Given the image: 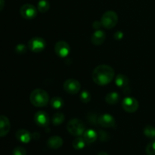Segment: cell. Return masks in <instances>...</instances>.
<instances>
[{
  "instance_id": "cell-5",
  "label": "cell",
  "mask_w": 155,
  "mask_h": 155,
  "mask_svg": "<svg viewBox=\"0 0 155 155\" xmlns=\"http://www.w3.org/2000/svg\"><path fill=\"white\" fill-rule=\"evenodd\" d=\"M45 41L40 37H34L30 39L28 42V46L33 52L39 53L43 51L45 48Z\"/></svg>"
},
{
  "instance_id": "cell-18",
  "label": "cell",
  "mask_w": 155,
  "mask_h": 155,
  "mask_svg": "<svg viewBox=\"0 0 155 155\" xmlns=\"http://www.w3.org/2000/svg\"><path fill=\"white\" fill-rule=\"evenodd\" d=\"M115 83L119 87H127L129 83V80L124 74H119L115 78Z\"/></svg>"
},
{
  "instance_id": "cell-4",
  "label": "cell",
  "mask_w": 155,
  "mask_h": 155,
  "mask_svg": "<svg viewBox=\"0 0 155 155\" xmlns=\"http://www.w3.org/2000/svg\"><path fill=\"white\" fill-rule=\"evenodd\" d=\"M118 22V16L116 12L113 11H107L104 12L101 19V23L106 29H112L117 25Z\"/></svg>"
},
{
  "instance_id": "cell-29",
  "label": "cell",
  "mask_w": 155,
  "mask_h": 155,
  "mask_svg": "<svg viewBox=\"0 0 155 155\" xmlns=\"http://www.w3.org/2000/svg\"><path fill=\"white\" fill-rule=\"evenodd\" d=\"M102 25L101 22H98V21H95L93 24V27L95 29H98L100 27V26Z\"/></svg>"
},
{
  "instance_id": "cell-21",
  "label": "cell",
  "mask_w": 155,
  "mask_h": 155,
  "mask_svg": "<svg viewBox=\"0 0 155 155\" xmlns=\"http://www.w3.org/2000/svg\"><path fill=\"white\" fill-rule=\"evenodd\" d=\"M50 103H51V107H52L53 108L55 109L62 108L64 104L63 99H62L61 98H60V97H54V98L51 100Z\"/></svg>"
},
{
  "instance_id": "cell-25",
  "label": "cell",
  "mask_w": 155,
  "mask_h": 155,
  "mask_svg": "<svg viewBox=\"0 0 155 155\" xmlns=\"http://www.w3.org/2000/svg\"><path fill=\"white\" fill-rule=\"evenodd\" d=\"M80 100L83 103H88L91 100V95L88 91L84 90L80 94Z\"/></svg>"
},
{
  "instance_id": "cell-11",
  "label": "cell",
  "mask_w": 155,
  "mask_h": 155,
  "mask_svg": "<svg viewBox=\"0 0 155 155\" xmlns=\"http://www.w3.org/2000/svg\"><path fill=\"white\" fill-rule=\"evenodd\" d=\"M34 120L39 127H45L49 124V117L48 114L44 111H38L37 113H36V114L34 115Z\"/></svg>"
},
{
  "instance_id": "cell-28",
  "label": "cell",
  "mask_w": 155,
  "mask_h": 155,
  "mask_svg": "<svg viewBox=\"0 0 155 155\" xmlns=\"http://www.w3.org/2000/svg\"><path fill=\"white\" fill-rule=\"evenodd\" d=\"M123 36H124V34H123L122 32L120 31H117L114 34V38L117 39V40H120V39H121L123 38Z\"/></svg>"
},
{
  "instance_id": "cell-1",
  "label": "cell",
  "mask_w": 155,
  "mask_h": 155,
  "mask_svg": "<svg viewBox=\"0 0 155 155\" xmlns=\"http://www.w3.org/2000/svg\"><path fill=\"white\" fill-rule=\"evenodd\" d=\"M92 77L95 83L99 86L109 84L114 78V71L110 66L101 64L94 69Z\"/></svg>"
},
{
  "instance_id": "cell-10",
  "label": "cell",
  "mask_w": 155,
  "mask_h": 155,
  "mask_svg": "<svg viewBox=\"0 0 155 155\" xmlns=\"http://www.w3.org/2000/svg\"><path fill=\"white\" fill-rule=\"evenodd\" d=\"M98 123L100 126L103 127L110 128L115 126V119L109 114H104L101 115L98 119Z\"/></svg>"
},
{
  "instance_id": "cell-8",
  "label": "cell",
  "mask_w": 155,
  "mask_h": 155,
  "mask_svg": "<svg viewBox=\"0 0 155 155\" xmlns=\"http://www.w3.org/2000/svg\"><path fill=\"white\" fill-rule=\"evenodd\" d=\"M80 88H81V86H80V82L74 79H68L64 83V90L71 95H75L78 93L79 91L80 90Z\"/></svg>"
},
{
  "instance_id": "cell-19",
  "label": "cell",
  "mask_w": 155,
  "mask_h": 155,
  "mask_svg": "<svg viewBox=\"0 0 155 155\" xmlns=\"http://www.w3.org/2000/svg\"><path fill=\"white\" fill-rule=\"evenodd\" d=\"M86 144L87 143H86V142L85 141V139H83V137H77L73 141L72 145L73 147H74V149L81 150L85 148Z\"/></svg>"
},
{
  "instance_id": "cell-9",
  "label": "cell",
  "mask_w": 155,
  "mask_h": 155,
  "mask_svg": "<svg viewBox=\"0 0 155 155\" xmlns=\"http://www.w3.org/2000/svg\"><path fill=\"white\" fill-rule=\"evenodd\" d=\"M55 53L61 58H65L69 54L71 48L68 43L64 41H58L54 46Z\"/></svg>"
},
{
  "instance_id": "cell-31",
  "label": "cell",
  "mask_w": 155,
  "mask_h": 155,
  "mask_svg": "<svg viewBox=\"0 0 155 155\" xmlns=\"http://www.w3.org/2000/svg\"><path fill=\"white\" fill-rule=\"evenodd\" d=\"M97 155H109V154H107L106 152H104V151H101V152L98 153V154Z\"/></svg>"
},
{
  "instance_id": "cell-23",
  "label": "cell",
  "mask_w": 155,
  "mask_h": 155,
  "mask_svg": "<svg viewBox=\"0 0 155 155\" xmlns=\"http://www.w3.org/2000/svg\"><path fill=\"white\" fill-rule=\"evenodd\" d=\"M144 134L149 139H155V127L152 126H147L144 129Z\"/></svg>"
},
{
  "instance_id": "cell-3",
  "label": "cell",
  "mask_w": 155,
  "mask_h": 155,
  "mask_svg": "<svg viewBox=\"0 0 155 155\" xmlns=\"http://www.w3.org/2000/svg\"><path fill=\"white\" fill-rule=\"evenodd\" d=\"M67 130L74 136H80L86 131L84 124L79 119H72L67 124Z\"/></svg>"
},
{
  "instance_id": "cell-16",
  "label": "cell",
  "mask_w": 155,
  "mask_h": 155,
  "mask_svg": "<svg viewBox=\"0 0 155 155\" xmlns=\"http://www.w3.org/2000/svg\"><path fill=\"white\" fill-rule=\"evenodd\" d=\"M83 139H85V141L86 142L87 144H91L93 143L94 142H95L98 137V135H97L96 132L93 130H87L84 132L83 135Z\"/></svg>"
},
{
  "instance_id": "cell-17",
  "label": "cell",
  "mask_w": 155,
  "mask_h": 155,
  "mask_svg": "<svg viewBox=\"0 0 155 155\" xmlns=\"http://www.w3.org/2000/svg\"><path fill=\"white\" fill-rule=\"evenodd\" d=\"M120 98V95L117 92H112L106 95L105 100L107 101V103H108V104H115L119 102Z\"/></svg>"
},
{
  "instance_id": "cell-6",
  "label": "cell",
  "mask_w": 155,
  "mask_h": 155,
  "mask_svg": "<svg viewBox=\"0 0 155 155\" xmlns=\"http://www.w3.org/2000/svg\"><path fill=\"white\" fill-rule=\"evenodd\" d=\"M20 13H21V16L25 19L31 20L36 16L37 10L33 5L25 4L21 6V9H20Z\"/></svg>"
},
{
  "instance_id": "cell-12",
  "label": "cell",
  "mask_w": 155,
  "mask_h": 155,
  "mask_svg": "<svg viewBox=\"0 0 155 155\" xmlns=\"http://www.w3.org/2000/svg\"><path fill=\"white\" fill-rule=\"evenodd\" d=\"M11 124L8 118L4 115H0V137L5 136L9 133Z\"/></svg>"
},
{
  "instance_id": "cell-26",
  "label": "cell",
  "mask_w": 155,
  "mask_h": 155,
  "mask_svg": "<svg viewBox=\"0 0 155 155\" xmlns=\"http://www.w3.org/2000/svg\"><path fill=\"white\" fill-rule=\"evenodd\" d=\"M12 155H27V151L23 147H16L12 151Z\"/></svg>"
},
{
  "instance_id": "cell-24",
  "label": "cell",
  "mask_w": 155,
  "mask_h": 155,
  "mask_svg": "<svg viewBox=\"0 0 155 155\" xmlns=\"http://www.w3.org/2000/svg\"><path fill=\"white\" fill-rule=\"evenodd\" d=\"M145 151L148 155H155V140L150 142L145 148Z\"/></svg>"
},
{
  "instance_id": "cell-7",
  "label": "cell",
  "mask_w": 155,
  "mask_h": 155,
  "mask_svg": "<svg viewBox=\"0 0 155 155\" xmlns=\"http://www.w3.org/2000/svg\"><path fill=\"white\" fill-rule=\"evenodd\" d=\"M122 107L128 113H134L139 108V102L133 97H127L122 101Z\"/></svg>"
},
{
  "instance_id": "cell-22",
  "label": "cell",
  "mask_w": 155,
  "mask_h": 155,
  "mask_svg": "<svg viewBox=\"0 0 155 155\" xmlns=\"http://www.w3.org/2000/svg\"><path fill=\"white\" fill-rule=\"evenodd\" d=\"M64 121V115L62 113H56L52 117V124L54 126L61 125Z\"/></svg>"
},
{
  "instance_id": "cell-14",
  "label": "cell",
  "mask_w": 155,
  "mask_h": 155,
  "mask_svg": "<svg viewBox=\"0 0 155 155\" xmlns=\"http://www.w3.org/2000/svg\"><path fill=\"white\" fill-rule=\"evenodd\" d=\"M16 138L19 142H22V143L27 144L30 142L32 138L31 133L29 131L26 130H19L17 131L16 133Z\"/></svg>"
},
{
  "instance_id": "cell-13",
  "label": "cell",
  "mask_w": 155,
  "mask_h": 155,
  "mask_svg": "<svg viewBox=\"0 0 155 155\" xmlns=\"http://www.w3.org/2000/svg\"><path fill=\"white\" fill-rule=\"evenodd\" d=\"M106 38L105 33L101 30H98L94 32L91 36V42L95 45H100L104 42Z\"/></svg>"
},
{
  "instance_id": "cell-20",
  "label": "cell",
  "mask_w": 155,
  "mask_h": 155,
  "mask_svg": "<svg viewBox=\"0 0 155 155\" xmlns=\"http://www.w3.org/2000/svg\"><path fill=\"white\" fill-rule=\"evenodd\" d=\"M50 4L47 0H39L37 4V9L42 13H45L49 10Z\"/></svg>"
},
{
  "instance_id": "cell-2",
  "label": "cell",
  "mask_w": 155,
  "mask_h": 155,
  "mask_svg": "<svg viewBox=\"0 0 155 155\" xmlns=\"http://www.w3.org/2000/svg\"><path fill=\"white\" fill-rule=\"evenodd\" d=\"M30 102L35 107H44L49 101L48 94L45 90L41 89H34L30 95Z\"/></svg>"
},
{
  "instance_id": "cell-27",
  "label": "cell",
  "mask_w": 155,
  "mask_h": 155,
  "mask_svg": "<svg viewBox=\"0 0 155 155\" xmlns=\"http://www.w3.org/2000/svg\"><path fill=\"white\" fill-rule=\"evenodd\" d=\"M27 46L24 44H18V45H16L15 47V52L17 54H24V53L27 52Z\"/></svg>"
},
{
  "instance_id": "cell-30",
  "label": "cell",
  "mask_w": 155,
  "mask_h": 155,
  "mask_svg": "<svg viewBox=\"0 0 155 155\" xmlns=\"http://www.w3.org/2000/svg\"><path fill=\"white\" fill-rule=\"evenodd\" d=\"M5 5V0H0V12L3 9Z\"/></svg>"
},
{
  "instance_id": "cell-15",
  "label": "cell",
  "mask_w": 155,
  "mask_h": 155,
  "mask_svg": "<svg viewBox=\"0 0 155 155\" xmlns=\"http://www.w3.org/2000/svg\"><path fill=\"white\" fill-rule=\"evenodd\" d=\"M47 145L51 149H58L63 145V139L60 136H51L48 139Z\"/></svg>"
}]
</instances>
